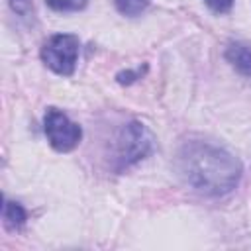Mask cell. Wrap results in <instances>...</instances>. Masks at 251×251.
Masks as SVG:
<instances>
[{
	"label": "cell",
	"instance_id": "obj_1",
	"mask_svg": "<svg viewBox=\"0 0 251 251\" xmlns=\"http://www.w3.org/2000/svg\"><path fill=\"white\" fill-rule=\"evenodd\" d=\"M175 169L180 180L202 196H226L241 180V161L227 149L210 141H184L175 155Z\"/></svg>",
	"mask_w": 251,
	"mask_h": 251
},
{
	"label": "cell",
	"instance_id": "obj_2",
	"mask_svg": "<svg viewBox=\"0 0 251 251\" xmlns=\"http://www.w3.org/2000/svg\"><path fill=\"white\" fill-rule=\"evenodd\" d=\"M155 145L153 133L147 129L145 124L133 120L126 124L116 139V151H114V171L122 173L135 163L143 161L151 155Z\"/></svg>",
	"mask_w": 251,
	"mask_h": 251
},
{
	"label": "cell",
	"instance_id": "obj_3",
	"mask_svg": "<svg viewBox=\"0 0 251 251\" xmlns=\"http://www.w3.org/2000/svg\"><path fill=\"white\" fill-rule=\"evenodd\" d=\"M80 41L73 33H55L41 45V61L57 75L71 76L78 61Z\"/></svg>",
	"mask_w": 251,
	"mask_h": 251
},
{
	"label": "cell",
	"instance_id": "obj_4",
	"mask_svg": "<svg viewBox=\"0 0 251 251\" xmlns=\"http://www.w3.org/2000/svg\"><path fill=\"white\" fill-rule=\"evenodd\" d=\"M43 129H45L49 145L59 153L73 151L80 143V137H82L80 126L57 108H47L43 116Z\"/></svg>",
	"mask_w": 251,
	"mask_h": 251
},
{
	"label": "cell",
	"instance_id": "obj_5",
	"mask_svg": "<svg viewBox=\"0 0 251 251\" xmlns=\"http://www.w3.org/2000/svg\"><path fill=\"white\" fill-rule=\"evenodd\" d=\"M226 59L227 63L243 76L251 78V47L241 41H233L226 47Z\"/></svg>",
	"mask_w": 251,
	"mask_h": 251
},
{
	"label": "cell",
	"instance_id": "obj_6",
	"mask_svg": "<svg viewBox=\"0 0 251 251\" xmlns=\"http://www.w3.org/2000/svg\"><path fill=\"white\" fill-rule=\"evenodd\" d=\"M2 220H4V226L6 229H22L25 220H27V212L25 208L20 204V202H14V200H4L2 204Z\"/></svg>",
	"mask_w": 251,
	"mask_h": 251
},
{
	"label": "cell",
	"instance_id": "obj_7",
	"mask_svg": "<svg viewBox=\"0 0 251 251\" xmlns=\"http://www.w3.org/2000/svg\"><path fill=\"white\" fill-rule=\"evenodd\" d=\"M149 6V0H116V8L122 16L135 18L141 12H145Z\"/></svg>",
	"mask_w": 251,
	"mask_h": 251
},
{
	"label": "cell",
	"instance_id": "obj_8",
	"mask_svg": "<svg viewBox=\"0 0 251 251\" xmlns=\"http://www.w3.org/2000/svg\"><path fill=\"white\" fill-rule=\"evenodd\" d=\"M45 2L55 12H78L86 6L88 0H45Z\"/></svg>",
	"mask_w": 251,
	"mask_h": 251
},
{
	"label": "cell",
	"instance_id": "obj_9",
	"mask_svg": "<svg viewBox=\"0 0 251 251\" xmlns=\"http://www.w3.org/2000/svg\"><path fill=\"white\" fill-rule=\"evenodd\" d=\"M10 6H12V10H14L20 18H27V16L33 12L31 0H10Z\"/></svg>",
	"mask_w": 251,
	"mask_h": 251
},
{
	"label": "cell",
	"instance_id": "obj_10",
	"mask_svg": "<svg viewBox=\"0 0 251 251\" xmlns=\"http://www.w3.org/2000/svg\"><path fill=\"white\" fill-rule=\"evenodd\" d=\"M204 4H206L212 12H216V14H226V12L231 10L233 0H204Z\"/></svg>",
	"mask_w": 251,
	"mask_h": 251
},
{
	"label": "cell",
	"instance_id": "obj_11",
	"mask_svg": "<svg viewBox=\"0 0 251 251\" xmlns=\"http://www.w3.org/2000/svg\"><path fill=\"white\" fill-rule=\"evenodd\" d=\"M141 75H143L141 69H137V71H122V73L116 75V78H118L120 84H131L133 80L141 78Z\"/></svg>",
	"mask_w": 251,
	"mask_h": 251
}]
</instances>
